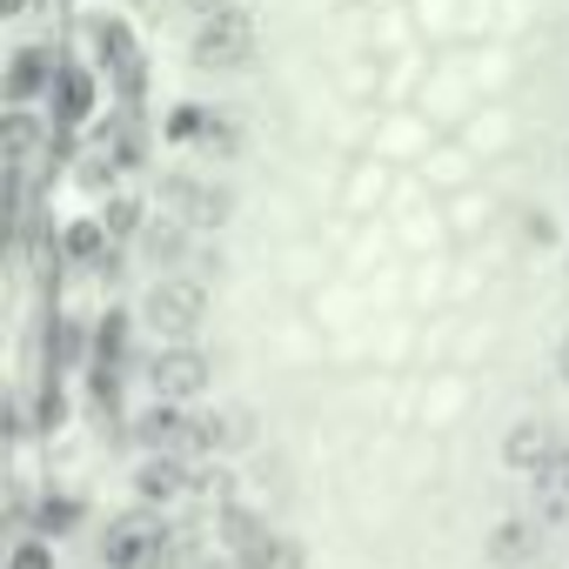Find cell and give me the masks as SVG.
I'll use <instances>...</instances> for the list:
<instances>
[{"mask_svg": "<svg viewBox=\"0 0 569 569\" xmlns=\"http://www.w3.org/2000/svg\"><path fill=\"white\" fill-rule=\"evenodd\" d=\"M188 54H194V68H208V74H234V68H248V54H254V8L241 0V8L201 14Z\"/></svg>", "mask_w": 569, "mask_h": 569, "instance_id": "1", "label": "cell"}, {"mask_svg": "<svg viewBox=\"0 0 569 569\" xmlns=\"http://www.w3.org/2000/svg\"><path fill=\"white\" fill-rule=\"evenodd\" d=\"M141 316H148L154 336L181 342V336H194V322L208 316V289H201V281H188V274H161L154 289H148V302H141Z\"/></svg>", "mask_w": 569, "mask_h": 569, "instance_id": "2", "label": "cell"}, {"mask_svg": "<svg viewBox=\"0 0 569 569\" xmlns=\"http://www.w3.org/2000/svg\"><path fill=\"white\" fill-rule=\"evenodd\" d=\"M101 556H108V569H154V562H161V522L141 516V509L121 516V522H108Z\"/></svg>", "mask_w": 569, "mask_h": 569, "instance_id": "3", "label": "cell"}, {"mask_svg": "<svg viewBox=\"0 0 569 569\" xmlns=\"http://www.w3.org/2000/svg\"><path fill=\"white\" fill-rule=\"evenodd\" d=\"M201 389H208V362H201L194 349L154 356V396H161V402H194Z\"/></svg>", "mask_w": 569, "mask_h": 569, "instance_id": "4", "label": "cell"}, {"mask_svg": "<svg viewBox=\"0 0 569 569\" xmlns=\"http://www.w3.org/2000/svg\"><path fill=\"white\" fill-rule=\"evenodd\" d=\"M489 569H536V529L529 522H502L489 536Z\"/></svg>", "mask_w": 569, "mask_h": 569, "instance_id": "5", "label": "cell"}, {"mask_svg": "<svg viewBox=\"0 0 569 569\" xmlns=\"http://www.w3.org/2000/svg\"><path fill=\"white\" fill-rule=\"evenodd\" d=\"M502 456H509V469L536 476V469L549 462V429H542V422H516V429H509V442H502Z\"/></svg>", "mask_w": 569, "mask_h": 569, "instance_id": "6", "label": "cell"}, {"mask_svg": "<svg viewBox=\"0 0 569 569\" xmlns=\"http://www.w3.org/2000/svg\"><path fill=\"white\" fill-rule=\"evenodd\" d=\"M569 509V462H542L536 469V522H556Z\"/></svg>", "mask_w": 569, "mask_h": 569, "instance_id": "7", "label": "cell"}, {"mask_svg": "<svg viewBox=\"0 0 569 569\" xmlns=\"http://www.w3.org/2000/svg\"><path fill=\"white\" fill-rule=\"evenodd\" d=\"M241 562H248V569H302V542L281 536V529H261V542H254Z\"/></svg>", "mask_w": 569, "mask_h": 569, "instance_id": "8", "label": "cell"}, {"mask_svg": "<svg viewBox=\"0 0 569 569\" xmlns=\"http://www.w3.org/2000/svg\"><path fill=\"white\" fill-rule=\"evenodd\" d=\"M41 81H48V54H41V48H28V54H21V61H14V94H21V101H28V94H34V88H41Z\"/></svg>", "mask_w": 569, "mask_h": 569, "instance_id": "9", "label": "cell"}, {"mask_svg": "<svg viewBox=\"0 0 569 569\" xmlns=\"http://www.w3.org/2000/svg\"><path fill=\"white\" fill-rule=\"evenodd\" d=\"M141 489H148V496H174V489H181V462H174V456L148 462V469H141Z\"/></svg>", "mask_w": 569, "mask_h": 569, "instance_id": "10", "label": "cell"}, {"mask_svg": "<svg viewBox=\"0 0 569 569\" xmlns=\"http://www.w3.org/2000/svg\"><path fill=\"white\" fill-rule=\"evenodd\" d=\"M221 8H241V0H188V14L201 21V14H221Z\"/></svg>", "mask_w": 569, "mask_h": 569, "instance_id": "11", "label": "cell"}, {"mask_svg": "<svg viewBox=\"0 0 569 569\" xmlns=\"http://www.w3.org/2000/svg\"><path fill=\"white\" fill-rule=\"evenodd\" d=\"M8 14H28V0H8Z\"/></svg>", "mask_w": 569, "mask_h": 569, "instance_id": "12", "label": "cell"}, {"mask_svg": "<svg viewBox=\"0 0 569 569\" xmlns=\"http://www.w3.org/2000/svg\"><path fill=\"white\" fill-rule=\"evenodd\" d=\"M562 382H569V342H562Z\"/></svg>", "mask_w": 569, "mask_h": 569, "instance_id": "13", "label": "cell"}]
</instances>
